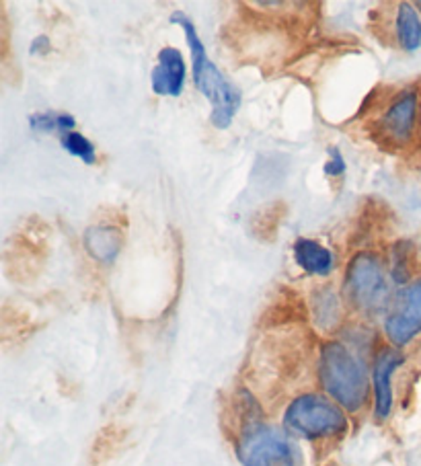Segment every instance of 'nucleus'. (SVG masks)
Wrapping results in <instances>:
<instances>
[{
	"instance_id": "423d86ee",
	"label": "nucleus",
	"mask_w": 421,
	"mask_h": 466,
	"mask_svg": "<svg viewBox=\"0 0 421 466\" xmlns=\"http://www.w3.org/2000/svg\"><path fill=\"white\" fill-rule=\"evenodd\" d=\"M385 335L393 348L403 350L421 335V278L395 294L385 315Z\"/></svg>"
},
{
	"instance_id": "f03ea898",
	"label": "nucleus",
	"mask_w": 421,
	"mask_h": 466,
	"mask_svg": "<svg viewBox=\"0 0 421 466\" xmlns=\"http://www.w3.org/2000/svg\"><path fill=\"white\" fill-rule=\"evenodd\" d=\"M171 23L180 25L188 39V46L191 50V68H193V83H196L198 91L204 95L212 107L210 114V124L218 130H226L234 122V116L241 109V91L234 86L229 78H226L221 68L208 58L206 47L201 44V37L198 34L193 21L183 15L181 11H175L171 15Z\"/></svg>"
},
{
	"instance_id": "0eeeda50",
	"label": "nucleus",
	"mask_w": 421,
	"mask_h": 466,
	"mask_svg": "<svg viewBox=\"0 0 421 466\" xmlns=\"http://www.w3.org/2000/svg\"><path fill=\"white\" fill-rule=\"evenodd\" d=\"M419 111V97L416 88H405L388 103L383 116L378 117L376 134L380 142H388L393 147H405L413 138Z\"/></svg>"
},
{
	"instance_id": "dca6fc26",
	"label": "nucleus",
	"mask_w": 421,
	"mask_h": 466,
	"mask_svg": "<svg viewBox=\"0 0 421 466\" xmlns=\"http://www.w3.org/2000/svg\"><path fill=\"white\" fill-rule=\"evenodd\" d=\"M345 160L339 148H331L329 160L325 163V175L327 177H342L345 173Z\"/></svg>"
},
{
	"instance_id": "f8f14e48",
	"label": "nucleus",
	"mask_w": 421,
	"mask_h": 466,
	"mask_svg": "<svg viewBox=\"0 0 421 466\" xmlns=\"http://www.w3.org/2000/svg\"><path fill=\"white\" fill-rule=\"evenodd\" d=\"M395 35L396 44H399L405 52H416L421 46V19L416 5H396Z\"/></svg>"
},
{
	"instance_id": "2eb2a0df",
	"label": "nucleus",
	"mask_w": 421,
	"mask_h": 466,
	"mask_svg": "<svg viewBox=\"0 0 421 466\" xmlns=\"http://www.w3.org/2000/svg\"><path fill=\"white\" fill-rule=\"evenodd\" d=\"M62 148L68 152V155L77 157L83 160L85 165H95L97 163V148L95 144L87 138V136L78 132H68L62 136Z\"/></svg>"
},
{
	"instance_id": "f3484780",
	"label": "nucleus",
	"mask_w": 421,
	"mask_h": 466,
	"mask_svg": "<svg viewBox=\"0 0 421 466\" xmlns=\"http://www.w3.org/2000/svg\"><path fill=\"white\" fill-rule=\"evenodd\" d=\"M50 50H52V42H50V37H46V35L36 37L34 42H31V47H29V52L36 54V56H44Z\"/></svg>"
},
{
	"instance_id": "f257e3e1",
	"label": "nucleus",
	"mask_w": 421,
	"mask_h": 466,
	"mask_svg": "<svg viewBox=\"0 0 421 466\" xmlns=\"http://www.w3.org/2000/svg\"><path fill=\"white\" fill-rule=\"evenodd\" d=\"M317 370L321 389L347 413H360L368 405L372 376L366 361L350 345L339 339L323 343Z\"/></svg>"
},
{
	"instance_id": "4468645a",
	"label": "nucleus",
	"mask_w": 421,
	"mask_h": 466,
	"mask_svg": "<svg viewBox=\"0 0 421 466\" xmlns=\"http://www.w3.org/2000/svg\"><path fill=\"white\" fill-rule=\"evenodd\" d=\"M31 130L39 134H68L75 132L77 119L70 114H56V111H42L29 117Z\"/></svg>"
},
{
	"instance_id": "9d476101",
	"label": "nucleus",
	"mask_w": 421,
	"mask_h": 466,
	"mask_svg": "<svg viewBox=\"0 0 421 466\" xmlns=\"http://www.w3.org/2000/svg\"><path fill=\"white\" fill-rule=\"evenodd\" d=\"M83 245L93 261L108 265L118 259L121 247H124V235L111 224H93L85 230Z\"/></svg>"
},
{
	"instance_id": "9b49d317",
	"label": "nucleus",
	"mask_w": 421,
	"mask_h": 466,
	"mask_svg": "<svg viewBox=\"0 0 421 466\" xmlns=\"http://www.w3.org/2000/svg\"><path fill=\"white\" fill-rule=\"evenodd\" d=\"M294 261L309 276H329L335 268V255L331 248L323 247L319 240L298 238L294 243Z\"/></svg>"
},
{
	"instance_id": "7ed1b4c3",
	"label": "nucleus",
	"mask_w": 421,
	"mask_h": 466,
	"mask_svg": "<svg viewBox=\"0 0 421 466\" xmlns=\"http://www.w3.org/2000/svg\"><path fill=\"white\" fill-rule=\"evenodd\" d=\"M234 450L242 466H304L293 433L259 417L242 423Z\"/></svg>"
},
{
	"instance_id": "6e6552de",
	"label": "nucleus",
	"mask_w": 421,
	"mask_h": 466,
	"mask_svg": "<svg viewBox=\"0 0 421 466\" xmlns=\"http://www.w3.org/2000/svg\"><path fill=\"white\" fill-rule=\"evenodd\" d=\"M405 364V356L399 348L386 345L380 348L372 361V399H375L376 421H386L393 413V374Z\"/></svg>"
},
{
	"instance_id": "1a4fd4ad",
	"label": "nucleus",
	"mask_w": 421,
	"mask_h": 466,
	"mask_svg": "<svg viewBox=\"0 0 421 466\" xmlns=\"http://www.w3.org/2000/svg\"><path fill=\"white\" fill-rule=\"evenodd\" d=\"M185 60L177 47L167 46L157 56V66L152 68L150 86L159 97H180L185 86Z\"/></svg>"
},
{
	"instance_id": "ddd939ff",
	"label": "nucleus",
	"mask_w": 421,
	"mask_h": 466,
	"mask_svg": "<svg viewBox=\"0 0 421 466\" xmlns=\"http://www.w3.org/2000/svg\"><path fill=\"white\" fill-rule=\"evenodd\" d=\"M342 302H339L334 288H319L313 296V320L321 331H331L342 323Z\"/></svg>"
},
{
	"instance_id": "39448f33",
	"label": "nucleus",
	"mask_w": 421,
	"mask_h": 466,
	"mask_svg": "<svg viewBox=\"0 0 421 466\" xmlns=\"http://www.w3.org/2000/svg\"><path fill=\"white\" fill-rule=\"evenodd\" d=\"M347 304L366 317L386 315L395 296L386 282V269L375 253H358L347 265L344 278Z\"/></svg>"
},
{
	"instance_id": "20e7f679",
	"label": "nucleus",
	"mask_w": 421,
	"mask_h": 466,
	"mask_svg": "<svg viewBox=\"0 0 421 466\" xmlns=\"http://www.w3.org/2000/svg\"><path fill=\"white\" fill-rule=\"evenodd\" d=\"M284 428L294 438L321 441L344 438L350 430L347 411L321 392H303L290 400L284 411Z\"/></svg>"
}]
</instances>
